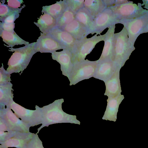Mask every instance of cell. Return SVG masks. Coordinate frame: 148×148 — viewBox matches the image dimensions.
<instances>
[{"label": "cell", "instance_id": "obj_1", "mask_svg": "<svg viewBox=\"0 0 148 148\" xmlns=\"http://www.w3.org/2000/svg\"><path fill=\"white\" fill-rule=\"evenodd\" d=\"M64 102L63 98L55 100L53 103L43 106L42 108V125L38 129V134L43 127L58 123L79 122L76 116L68 114L62 108Z\"/></svg>", "mask_w": 148, "mask_h": 148}, {"label": "cell", "instance_id": "obj_2", "mask_svg": "<svg viewBox=\"0 0 148 148\" xmlns=\"http://www.w3.org/2000/svg\"><path fill=\"white\" fill-rule=\"evenodd\" d=\"M35 42L17 48H9V51L14 52L8 62L6 71L11 74L13 73H22L29 64L33 56L37 52Z\"/></svg>", "mask_w": 148, "mask_h": 148}, {"label": "cell", "instance_id": "obj_3", "mask_svg": "<svg viewBox=\"0 0 148 148\" xmlns=\"http://www.w3.org/2000/svg\"><path fill=\"white\" fill-rule=\"evenodd\" d=\"M134 44L129 40L127 32L124 27L119 32L114 34V48L111 60L120 68L135 49Z\"/></svg>", "mask_w": 148, "mask_h": 148}, {"label": "cell", "instance_id": "obj_4", "mask_svg": "<svg viewBox=\"0 0 148 148\" xmlns=\"http://www.w3.org/2000/svg\"><path fill=\"white\" fill-rule=\"evenodd\" d=\"M98 62L87 59L73 64L68 78L70 86L94 77Z\"/></svg>", "mask_w": 148, "mask_h": 148}, {"label": "cell", "instance_id": "obj_5", "mask_svg": "<svg viewBox=\"0 0 148 148\" xmlns=\"http://www.w3.org/2000/svg\"><path fill=\"white\" fill-rule=\"evenodd\" d=\"M95 34L92 37L85 38L78 40L71 52L73 64L85 60L86 56L90 54L99 42L104 41L106 34L97 36Z\"/></svg>", "mask_w": 148, "mask_h": 148}, {"label": "cell", "instance_id": "obj_6", "mask_svg": "<svg viewBox=\"0 0 148 148\" xmlns=\"http://www.w3.org/2000/svg\"><path fill=\"white\" fill-rule=\"evenodd\" d=\"M6 107H10L18 118L30 127L42 124V108L37 105L35 106V110H31L25 108L13 101Z\"/></svg>", "mask_w": 148, "mask_h": 148}, {"label": "cell", "instance_id": "obj_7", "mask_svg": "<svg viewBox=\"0 0 148 148\" xmlns=\"http://www.w3.org/2000/svg\"><path fill=\"white\" fill-rule=\"evenodd\" d=\"M141 3L137 5L129 1L110 8L119 19H131L142 16L148 13V10L143 9Z\"/></svg>", "mask_w": 148, "mask_h": 148}, {"label": "cell", "instance_id": "obj_8", "mask_svg": "<svg viewBox=\"0 0 148 148\" xmlns=\"http://www.w3.org/2000/svg\"><path fill=\"white\" fill-rule=\"evenodd\" d=\"M119 20L110 8H106L93 18L92 25L89 30V34H100L106 28L119 23Z\"/></svg>", "mask_w": 148, "mask_h": 148}, {"label": "cell", "instance_id": "obj_9", "mask_svg": "<svg viewBox=\"0 0 148 148\" xmlns=\"http://www.w3.org/2000/svg\"><path fill=\"white\" fill-rule=\"evenodd\" d=\"M119 23L123 25L127 32L129 41L134 44L138 36L144 33L148 24V13L135 18L119 20Z\"/></svg>", "mask_w": 148, "mask_h": 148}, {"label": "cell", "instance_id": "obj_10", "mask_svg": "<svg viewBox=\"0 0 148 148\" xmlns=\"http://www.w3.org/2000/svg\"><path fill=\"white\" fill-rule=\"evenodd\" d=\"M0 119L5 123L10 132H30V126L20 120L9 107L0 108Z\"/></svg>", "mask_w": 148, "mask_h": 148}, {"label": "cell", "instance_id": "obj_11", "mask_svg": "<svg viewBox=\"0 0 148 148\" xmlns=\"http://www.w3.org/2000/svg\"><path fill=\"white\" fill-rule=\"evenodd\" d=\"M35 49L36 52L52 53L60 49H64L63 46L49 34L40 33V35L35 42Z\"/></svg>", "mask_w": 148, "mask_h": 148}, {"label": "cell", "instance_id": "obj_12", "mask_svg": "<svg viewBox=\"0 0 148 148\" xmlns=\"http://www.w3.org/2000/svg\"><path fill=\"white\" fill-rule=\"evenodd\" d=\"M53 60L56 61L60 65V69L63 75L69 77L73 65L71 52L67 49L51 53Z\"/></svg>", "mask_w": 148, "mask_h": 148}, {"label": "cell", "instance_id": "obj_13", "mask_svg": "<svg viewBox=\"0 0 148 148\" xmlns=\"http://www.w3.org/2000/svg\"><path fill=\"white\" fill-rule=\"evenodd\" d=\"M34 134L30 132H15L8 139L0 142V148H23L32 138Z\"/></svg>", "mask_w": 148, "mask_h": 148}, {"label": "cell", "instance_id": "obj_14", "mask_svg": "<svg viewBox=\"0 0 148 148\" xmlns=\"http://www.w3.org/2000/svg\"><path fill=\"white\" fill-rule=\"evenodd\" d=\"M49 34L58 42L64 49L72 51L78 40L68 32L58 28L57 26L52 29Z\"/></svg>", "mask_w": 148, "mask_h": 148}, {"label": "cell", "instance_id": "obj_15", "mask_svg": "<svg viewBox=\"0 0 148 148\" xmlns=\"http://www.w3.org/2000/svg\"><path fill=\"white\" fill-rule=\"evenodd\" d=\"M118 68H119L111 59L98 62L93 77L104 82L113 75Z\"/></svg>", "mask_w": 148, "mask_h": 148}, {"label": "cell", "instance_id": "obj_16", "mask_svg": "<svg viewBox=\"0 0 148 148\" xmlns=\"http://www.w3.org/2000/svg\"><path fill=\"white\" fill-rule=\"evenodd\" d=\"M115 25H114L109 27L105 33L106 36L103 41L104 45L101 55L97 60L98 62L111 60L114 43Z\"/></svg>", "mask_w": 148, "mask_h": 148}, {"label": "cell", "instance_id": "obj_17", "mask_svg": "<svg viewBox=\"0 0 148 148\" xmlns=\"http://www.w3.org/2000/svg\"><path fill=\"white\" fill-rule=\"evenodd\" d=\"M119 68H118L113 75L104 82L106 90L104 94L108 97H114L120 95L121 88L119 80Z\"/></svg>", "mask_w": 148, "mask_h": 148}, {"label": "cell", "instance_id": "obj_18", "mask_svg": "<svg viewBox=\"0 0 148 148\" xmlns=\"http://www.w3.org/2000/svg\"><path fill=\"white\" fill-rule=\"evenodd\" d=\"M60 29L68 32L77 40L86 38L89 34L88 29L76 19Z\"/></svg>", "mask_w": 148, "mask_h": 148}, {"label": "cell", "instance_id": "obj_19", "mask_svg": "<svg viewBox=\"0 0 148 148\" xmlns=\"http://www.w3.org/2000/svg\"><path fill=\"white\" fill-rule=\"evenodd\" d=\"M122 95L108 97L106 110L102 119L115 121L119 104L122 100Z\"/></svg>", "mask_w": 148, "mask_h": 148}, {"label": "cell", "instance_id": "obj_20", "mask_svg": "<svg viewBox=\"0 0 148 148\" xmlns=\"http://www.w3.org/2000/svg\"><path fill=\"white\" fill-rule=\"evenodd\" d=\"M34 23L38 27L42 33L45 34L49 33L57 26V20L50 15L45 13L41 15L37 22H34Z\"/></svg>", "mask_w": 148, "mask_h": 148}, {"label": "cell", "instance_id": "obj_21", "mask_svg": "<svg viewBox=\"0 0 148 148\" xmlns=\"http://www.w3.org/2000/svg\"><path fill=\"white\" fill-rule=\"evenodd\" d=\"M0 36L3 41L8 45H5L7 47L12 48L16 45H26L29 44V42L20 38L15 32H11L0 29Z\"/></svg>", "mask_w": 148, "mask_h": 148}, {"label": "cell", "instance_id": "obj_22", "mask_svg": "<svg viewBox=\"0 0 148 148\" xmlns=\"http://www.w3.org/2000/svg\"><path fill=\"white\" fill-rule=\"evenodd\" d=\"M67 8L66 0H60L51 5L43 6L41 12L42 13L50 15L57 20Z\"/></svg>", "mask_w": 148, "mask_h": 148}, {"label": "cell", "instance_id": "obj_23", "mask_svg": "<svg viewBox=\"0 0 148 148\" xmlns=\"http://www.w3.org/2000/svg\"><path fill=\"white\" fill-rule=\"evenodd\" d=\"M12 85L11 82L0 85V108L8 106L13 101Z\"/></svg>", "mask_w": 148, "mask_h": 148}, {"label": "cell", "instance_id": "obj_24", "mask_svg": "<svg viewBox=\"0 0 148 148\" xmlns=\"http://www.w3.org/2000/svg\"><path fill=\"white\" fill-rule=\"evenodd\" d=\"M84 7L88 11L93 18L106 8L103 0H84Z\"/></svg>", "mask_w": 148, "mask_h": 148}, {"label": "cell", "instance_id": "obj_25", "mask_svg": "<svg viewBox=\"0 0 148 148\" xmlns=\"http://www.w3.org/2000/svg\"><path fill=\"white\" fill-rule=\"evenodd\" d=\"M75 19L89 30L91 27L93 20L88 11L84 7L75 14Z\"/></svg>", "mask_w": 148, "mask_h": 148}, {"label": "cell", "instance_id": "obj_26", "mask_svg": "<svg viewBox=\"0 0 148 148\" xmlns=\"http://www.w3.org/2000/svg\"><path fill=\"white\" fill-rule=\"evenodd\" d=\"M75 19V14L67 7L62 14L57 20V26L61 29Z\"/></svg>", "mask_w": 148, "mask_h": 148}, {"label": "cell", "instance_id": "obj_27", "mask_svg": "<svg viewBox=\"0 0 148 148\" xmlns=\"http://www.w3.org/2000/svg\"><path fill=\"white\" fill-rule=\"evenodd\" d=\"M0 4V21L2 22L7 16L17 10L19 8L14 9L9 7L8 5L4 4L5 0L1 1Z\"/></svg>", "mask_w": 148, "mask_h": 148}, {"label": "cell", "instance_id": "obj_28", "mask_svg": "<svg viewBox=\"0 0 148 148\" xmlns=\"http://www.w3.org/2000/svg\"><path fill=\"white\" fill-rule=\"evenodd\" d=\"M67 7L75 14L84 7V0H66Z\"/></svg>", "mask_w": 148, "mask_h": 148}, {"label": "cell", "instance_id": "obj_29", "mask_svg": "<svg viewBox=\"0 0 148 148\" xmlns=\"http://www.w3.org/2000/svg\"><path fill=\"white\" fill-rule=\"evenodd\" d=\"M37 134L34 133L32 138L23 148H44Z\"/></svg>", "mask_w": 148, "mask_h": 148}, {"label": "cell", "instance_id": "obj_30", "mask_svg": "<svg viewBox=\"0 0 148 148\" xmlns=\"http://www.w3.org/2000/svg\"><path fill=\"white\" fill-rule=\"evenodd\" d=\"M10 74L5 69L2 64L0 68V85L10 82Z\"/></svg>", "mask_w": 148, "mask_h": 148}, {"label": "cell", "instance_id": "obj_31", "mask_svg": "<svg viewBox=\"0 0 148 148\" xmlns=\"http://www.w3.org/2000/svg\"><path fill=\"white\" fill-rule=\"evenodd\" d=\"M106 8H110L121 4L126 3L129 1L120 0H103Z\"/></svg>", "mask_w": 148, "mask_h": 148}, {"label": "cell", "instance_id": "obj_32", "mask_svg": "<svg viewBox=\"0 0 148 148\" xmlns=\"http://www.w3.org/2000/svg\"><path fill=\"white\" fill-rule=\"evenodd\" d=\"M15 23L12 24L0 22V29L8 32H14L15 28Z\"/></svg>", "mask_w": 148, "mask_h": 148}, {"label": "cell", "instance_id": "obj_33", "mask_svg": "<svg viewBox=\"0 0 148 148\" xmlns=\"http://www.w3.org/2000/svg\"><path fill=\"white\" fill-rule=\"evenodd\" d=\"M7 1L8 2V5L9 7L14 9L18 8L23 2L22 0H8Z\"/></svg>", "mask_w": 148, "mask_h": 148}, {"label": "cell", "instance_id": "obj_34", "mask_svg": "<svg viewBox=\"0 0 148 148\" xmlns=\"http://www.w3.org/2000/svg\"><path fill=\"white\" fill-rule=\"evenodd\" d=\"M15 132H5L0 130V142L8 139Z\"/></svg>", "mask_w": 148, "mask_h": 148}, {"label": "cell", "instance_id": "obj_35", "mask_svg": "<svg viewBox=\"0 0 148 148\" xmlns=\"http://www.w3.org/2000/svg\"><path fill=\"white\" fill-rule=\"evenodd\" d=\"M0 130L4 132H10L8 127L4 122V121L0 119Z\"/></svg>", "mask_w": 148, "mask_h": 148}, {"label": "cell", "instance_id": "obj_36", "mask_svg": "<svg viewBox=\"0 0 148 148\" xmlns=\"http://www.w3.org/2000/svg\"><path fill=\"white\" fill-rule=\"evenodd\" d=\"M143 3L142 4V6L148 10V0H143Z\"/></svg>", "mask_w": 148, "mask_h": 148}, {"label": "cell", "instance_id": "obj_37", "mask_svg": "<svg viewBox=\"0 0 148 148\" xmlns=\"http://www.w3.org/2000/svg\"><path fill=\"white\" fill-rule=\"evenodd\" d=\"M148 32V24L147 25V26L146 28L145 31L144 33H147Z\"/></svg>", "mask_w": 148, "mask_h": 148}]
</instances>
